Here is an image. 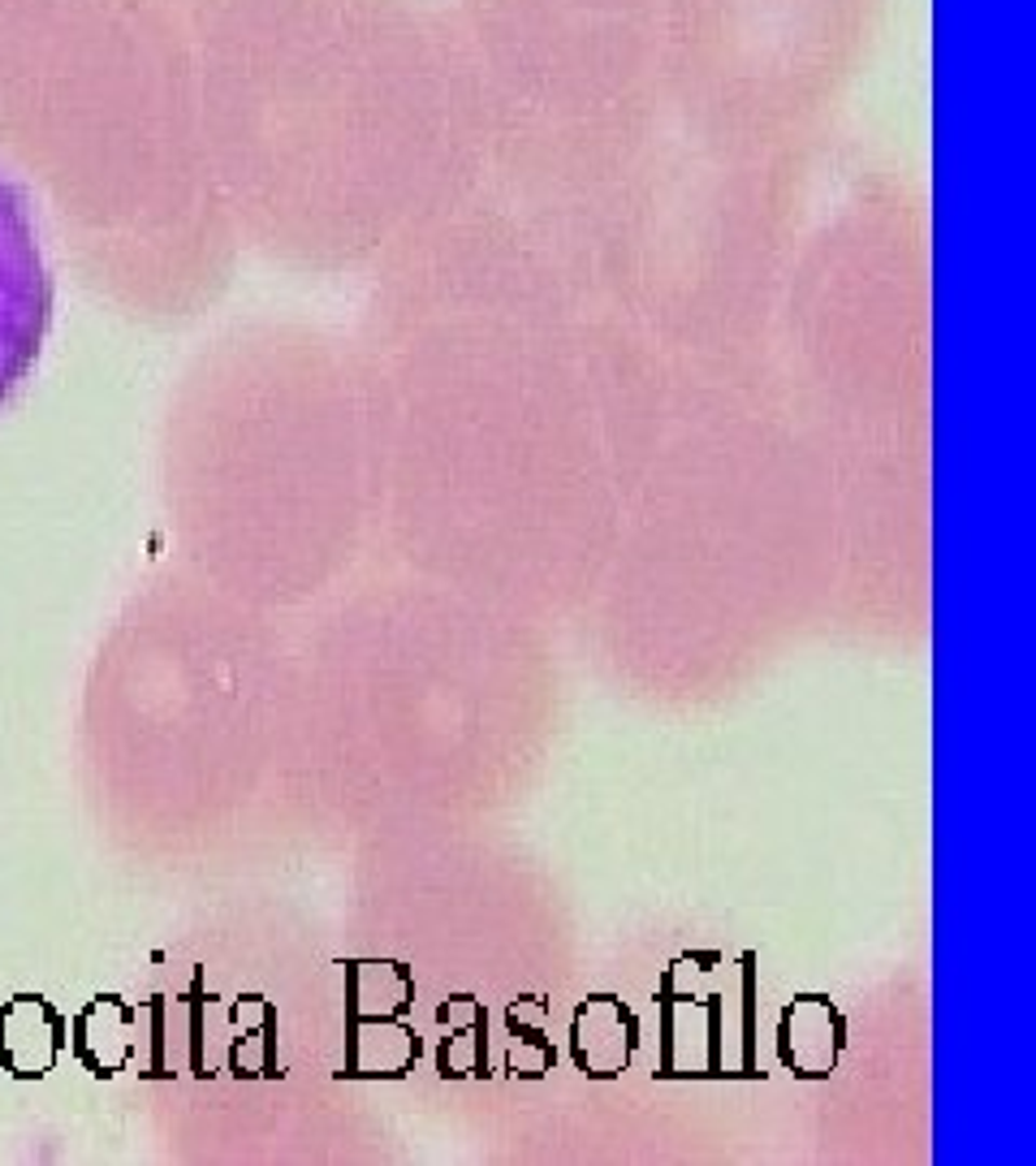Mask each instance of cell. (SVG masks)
Instances as JSON below:
<instances>
[{
	"mask_svg": "<svg viewBox=\"0 0 1036 1166\" xmlns=\"http://www.w3.org/2000/svg\"><path fill=\"white\" fill-rule=\"evenodd\" d=\"M52 325V273L26 191L0 173V406L26 385Z\"/></svg>",
	"mask_w": 1036,
	"mask_h": 1166,
	"instance_id": "1",
	"label": "cell"
},
{
	"mask_svg": "<svg viewBox=\"0 0 1036 1166\" xmlns=\"http://www.w3.org/2000/svg\"><path fill=\"white\" fill-rule=\"evenodd\" d=\"M782 1033H799V1041L782 1037V1050H786L790 1067H799L803 1076H825L834 1067L838 1046H842V1024H838L834 1007H825L821 998H803V1007L786 1011Z\"/></svg>",
	"mask_w": 1036,
	"mask_h": 1166,
	"instance_id": "2",
	"label": "cell"
}]
</instances>
